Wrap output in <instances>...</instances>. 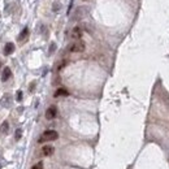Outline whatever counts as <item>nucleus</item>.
Segmentation results:
<instances>
[{
    "label": "nucleus",
    "mask_w": 169,
    "mask_h": 169,
    "mask_svg": "<svg viewBox=\"0 0 169 169\" xmlns=\"http://www.w3.org/2000/svg\"><path fill=\"white\" fill-rule=\"evenodd\" d=\"M57 138H59V134H57V131H55V130H46V131H44L43 134L39 137L38 142L39 143L52 142V140H56Z\"/></svg>",
    "instance_id": "f257e3e1"
},
{
    "label": "nucleus",
    "mask_w": 169,
    "mask_h": 169,
    "mask_svg": "<svg viewBox=\"0 0 169 169\" xmlns=\"http://www.w3.org/2000/svg\"><path fill=\"white\" fill-rule=\"evenodd\" d=\"M85 49H86V43L83 40H81V39L73 42V43L68 47V51L72 52V53H81V52H83Z\"/></svg>",
    "instance_id": "f03ea898"
},
{
    "label": "nucleus",
    "mask_w": 169,
    "mask_h": 169,
    "mask_svg": "<svg viewBox=\"0 0 169 169\" xmlns=\"http://www.w3.org/2000/svg\"><path fill=\"white\" fill-rule=\"evenodd\" d=\"M82 29L79 27V26H74V27L72 29V31H70V38L74 39V40H78V39H81V36H82Z\"/></svg>",
    "instance_id": "7ed1b4c3"
},
{
    "label": "nucleus",
    "mask_w": 169,
    "mask_h": 169,
    "mask_svg": "<svg viewBox=\"0 0 169 169\" xmlns=\"http://www.w3.org/2000/svg\"><path fill=\"white\" fill-rule=\"evenodd\" d=\"M56 116H57V108H56V105H51L46 111V118L47 120H53Z\"/></svg>",
    "instance_id": "20e7f679"
},
{
    "label": "nucleus",
    "mask_w": 169,
    "mask_h": 169,
    "mask_svg": "<svg viewBox=\"0 0 169 169\" xmlns=\"http://www.w3.org/2000/svg\"><path fill=\"white\" fill-rule=\"evenodd\" d=\"M53 152H55V147L53 146H51V144L43 146L42 150H40V153L43 156H51V155H53Z\"/></svg>",
    "instance_id": "39448f33"
},
{
    "label": "nucleus",
    "mask_w": 169,
    "mask_h": 169,
    "mask_svg": "<svg viewBox=\"0 0 169 169\" xmlns=\"http://www.w3.org/2000/svg\"><path fill=\"white\" fill-rule=\"evenodd\" d=\"M10 77H12V72H10V69L9 68H4V72H3V75H1V81L3 82H7Z\"/></svg>",
    "instance_id": "423d86ee"
},
{
    "label": "nucleus",
    "mask_w": 169,
    "mask_h": 169,
    "mask_svg": "<svg viewBox=\"0 0 169 169\" xmlns=\"http://www.w3.org/2000/svg\"><path fill=\"white\" fill-rule=\"evenodd\" d=\"M69 95V92H68L66 88H57L56 92H55V98H59V96H68Z\"/></svg>",
    "instance_id": "0eeeda50"
},
{
    "label": "nucleus",
    "mask_w": 169,
    "mask_h": 169,
    "mask_svg": "<svg viewBox=\"0 0 169 169\" xmlns=\"http://www.w3.org/2000/svg\"><path fill=\"white\" fill-rule=\"evenodd\" d=\"M13 51H14V44L13 43H7L4 47V53L5 55H10L13 53Z\"/></svg>",
    "instance_id": "6e6552de"
},
{
    "label": "nucleus",
    "mask_w": 169,
    "mask_h": 169,
    "mask_svg": "<svg viewBox=\"0 0 169 169\" xmlns=\"http://www.w3.org/2000/svg\"><path fill=\"white\" fill-rule=\"evenodd\" d=\"M8 130H9V124H8L7 121H4V122L1 124V126H0V131L4 133V134H7Z\"/></svg>",
    "instance_id": "1a4fd4ad"
},
{
    "label": "nucleus",
    "mask_w": 169,
    "mask_h": 169,
    "mask_svg": "<svg viewBox=\"0 0 169 169\" xmlns=\"http://www.w3.org/2000/svg\"><path fill=\"white\" fill-rule=\"evenodd\" d=\"M27 34H29V29L27 27H25L22 31H21V34H20V36H18V40H23V39L27 36Z\"/></svg>",
    "instance_id": "9d476101"
},
{
    "label": "nucleus",
    "mask_w": 169,
    "mask_h": 169,
    "mask_svg": "<svg viewBox=\"0 0 169 169\" xmlns=\"http://www.w3.org/2000/svg\"><path fill=\"white\" fill-rule=\"evenodd\" d=\"M31 169H43V163H42V161H39V163L35 164V165L31 166Z\"/></svg>",
    "instance_id": "9b49d317"
},
{
    "label": "nucleus",
    "mask_w": 169,
    "mask_h": 169,
    "mask_svg": "<svg viewBox=\"0 0 169 169\" xmlns=\"http://www.w3.org/2000/svg\"><path fill=\"white\" fill-rule=\"evenodd\" d=\"M21 133H22V130L17 129V131H16V139H20L21 138Z\"/></svg>",
    "instance_id": "f8f14e48"
},
{
    "label": "nucleus",
    "mask_w": 169,
    "mask_h": 169,
    "mask_svg": "<svg viewBox=\"0 0 169 169\" xmlns=\"http://www.w3.org/2000/svg\"><path fill=\"white\" fill-rule=\"evenodd\" d=\"M17 100L18 101L22 100V91H17Z\"/></svg>",
    "instance_id": "ddd939ff"
},
{
    "label": "nucleus",
    "mask_w": 169,
    "mask_h": 169,
    "mask_svg": "<svg viewBox=\"0 0 169 169\" xmlns=\"http://www.w3.org/2000/svg\"><path fill=\"white\" fill-rule=\"evenodd\" d=\"M0 68H1V62H0Z\"/></svg>",
    "instance_id": "4468645a"
}]
</instances>
